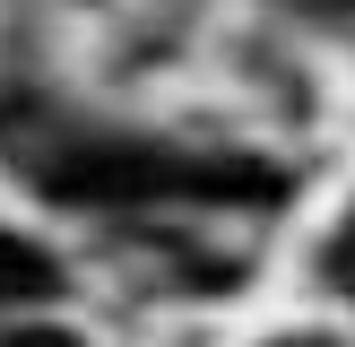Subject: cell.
<instances>
[{
  "label": "cell",
  "mask_w": 355,
  "mask_h": 347,
  "mask_svg": "<svg viewBox=\"0 0 355 347\" xmlns=\"http://www.w3.org/2000/svg\"><path fill=\"white\" fill-rule=\"evenodd\" d=\"M338 287H355V235H347V252H338Z\"/></svg>",
  "instance_id": "obj_3"
},
{
  "label": "cell",
  "mask_w": 355,
  "mask_h": 347,
  "mask_svg": "<svg viewBox=\"0 0 355 347\" xmlns=\"http://www.w3.org/2000/svg\"><path fill=\"white\" fill-rule=\"evenodd\" d=\"M52 287H61V269H52L35 243L0 235V295H52Z\"/></svg>",
  "instance_id": "obj_1"
},
{
  "label": "cell",
  "mask_w": 355,
  "mask_h": 347,
  "mask_svg": "<svg viewBox=\"0 0 355 347\" xmlns=\"http://www.w3.org/2000/svg\"><path fill=\"white\" fill-rule=\"evenodd\" d=\"M0 347H78V339H69V330H52V321H26V330H9Z\"/></svg>",
  "instance_id": "obj_2"
},
{
  "label": "cell",
  "mask_w": 355,
  "mask_h": 347,
  "mask_svg": "<svg viewBox=\"0 0 355 347\" xmlns=\"http://www.w3.org/2000/svg\"><path fill=\"white\" fill-rule=\"evenodd\" d=\"M286 347H321V339H286Z\"/></svg>",
  "instance_id": "obj_5"
},
{
  "label": "cell",
  "mask_w": 355,
  "mask_h": 347,
  "mask_svg": "<svg viewBox=\"0 0 355 347\" xmlns=\"http://www.w3.org/2000/svg\"><path fill=\"white\" fill-rule=\"evenodd\" d=\"M312 9H355V0H312Z\"/></svg>",
  "instance_id": "obj_4"
}]
</instances>
